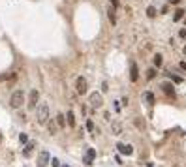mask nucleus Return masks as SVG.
Instances as JSON below:
<instances>
[{
  "label": "nucleus",
  "instance_id": "obj_10",
  "mask_svg": "<svg viewBox=\"0 0 186 167\" xmlns=\"http://www.w3.org/2000/svg\"><path fill=\"white\" fill-rule=\"evenodd\" d=\"M94 158H96V150H94V148H88L87 154H85V163H87V165H92Z\"/></svg>",
  "mask_w": 186,
  "mask_h": 167
},
{
  "label": "nucleus",
  "instance_id": "obj_1",
  "mask_svg": "<svg viewBox=\"0 0 186 167\" xmlns=\"http://www.w3.org/2000/svg\"><path fill=\"white\" fill-rule=\"evenodd\" d=\"M36 118H38V124H47L49 122V105L47 103H41L36 109Z\"/></svg>",
  "mask_w": 186,
  "mask_h": 167
},
{
  "label": "nucleus",
  "instance_id": "obj_32",
  "mask_svg": "<svg viewBox=\"0 0 186 167\" xmlns=\"http://www.w3.org/2000/svg\"><path fill=\"white\" fill-rule=\"evenodd\" d=\"M0 141H2V133H0Z\"/></svg>",
  "mask_w": 186,
  "mask_h": 167
},
{
  "label": "nucleus",
  "instance_id": "obj_6",
  "mask_svg": "<svg viewBox=\"0 0 186 167\" xmlns=\"http://www.w3.org/2000/svg\"><path fill=\"white\" fill-rule=\"evenodd\" d=\"M49 160H51L49 152H47V150H41V152L38 154V167H47Z\"/></svg>",
  "mask_w": 186,
  "mask_h": 167
},
{
  "label": "nucleus",
  "instance_id": "obj_19",
  "mask_svg": "<svg viewBox=\"0 0 186 167\" xmlns=\"http://www.w3.org/2000/svg\"><path fill=\"white\" fill-rule=\"evenodd\" d=\"M147 15H149V17H156V8H154V6H149V8H147Z\"/></svg>",
  "mask_w": 186,
  "mask_h": 167
},
{
  "label": "nucleus",
  "instance_id": "obj_8",
  "mask_svg": "<svg viewBox=\"0 0 186 167\" xmlns=\"http://www.w3.org/2000/svg\"><path fill=\"white\" fill-rule=\"evenodd\" d=\"M117 148H119V152H120V154H126V156H130V154L133 152L132 145H124V143H119V145H117Z\"/></svg>",
  "mask_w": 186,
  "mask_h": 167
},
{
  "label": "nucleus",
  "instance_id": "obj_20",
  "mask_svg": "<svg viewBox=\"0 0 186 167\" xmlns=\"http://www.w3.org/2000/svg\"><path fill=\"white\" fill-rule=\"evenodd\" d=\"M182 17H184V11H182V10H177V11H175V15H173V19H175V21H180Z\"/></svg>",
  "mask_w": 186,
  "mask_h": 167
},
{
  "label": "nucleus",
  "instance_id": "obj_31",
  "mask_svg": "<svg viewBox=\"0 0 186 167\" xmlns=\"http://www.w3.org/2000/svg\"><path fill=\"white\" fill-rule=\"evenodd\" d=\"M182 53H184V55H186V45H184V49H182Z\"/></svg>",
  "mask_w": 186,
  "mask_h": 167
},
{
  "label": "nucleus",
  "instance_id": "obj_27",
  "mask_svg": "<svg viewBox=\"0 0 186 167\" xmlns=\"http://www.w3.org/2000/svg\"><path fill=\"white\" fill-rule=\"evenodd\" d=\"M111 4H113V8H119V0H111Z\"/></svg>",
  "mask_w": 186,
  "mask_h": 167
},
{
  "label": "nucleus",
  "instance_id": "obj_18",
  "mask_svg": "<svg viewBox=\"0 0 186 167\" xmlns=\"http://www.w3.org/2000/svg\"><path fill=\"white\" fill-rule=\"evenodd\" d=\"M152 60H154V66H156V68H160V66H162V62H164V60H162V55H156Z\"/></svg>",
  "mask_w": 186,
  "mask_h": 167
},
{
  "label": "nucleus",
  "instance_id": "obj_9",
  "mask_svg": "<svg viewBox=\"0 0 186 167\" xmlns=\"http://www.w3.org/2000/svg\"><path fill=\"white\" fill-rule=\"evenodd\" d=\"M162 90H164V94H166V96H169V98H175V88H173V85H169V83H164V85H162Z\"/></svg>",
  "mask_w": 186,
  "mask_h": 167
},
{
  "label": "nucleus",
  "instance_id": "obj_5",
  "mask_svg": "<svg viewBox=\"0 0 186 167\" xmlns=\"http://www.w3.org/2000/svg\"><path fill=\"white\" fill-rule=\"evenodd\" d=\"M38 100H40V92L34 88V90H30V94H28V109H36V105H38Z\"/></svg>",
  "mask_w": 186,
  "mask_h": 167
},
{
  "label": "nucleus",
  "instance_id": "obj_12",
  "mask_svg": "<svg viewBox=\"0 0 186 167\" xmlns=\"http://www.w3.org/2000/svg\"><path fill=\"white\" fill-rule=\"evenodd\" d=\"M66 118H68V124L70 126H75V116H74V111H68V115H66Z\"/></svg>",
  "mask_w": 186,
  "mask_h": 167
},
{
  "label": "nucleus",
  "instance_id": "obj_17",
  "mask_svg": "<svg viewBox=\"0 0 186 167\" xmlns=\"http://www.w3.org/2000/svg\"><path fill=\"white\" fill-rule=\"evenodd\" d=\"M154 77H156V69H154V68H150V69L147 71V79H149V81H152Z\"/></svg>",
  "mask_w": 186,
  "mask_h": 167
},
{
  "label": "nucleus",
  "instance_id": "obj_15",
  "mask_svg": "<svg viewBox=\"0 0 186 167\" xmlns=\"http://www.w3.org/2000/svg\"><path fill=\"white\" fill-rule=\"evenodd\" d=\"M145 100L149 102V105H154V94L152 92H147L145 94Z\"/></svg>",
  "mask_w": 186,
  "mask_h": 167
},
{
  "label": "nucleus",
  "instance_id": "obj_21",
  "mask_svg": "<svg viewBox=\"0 0 186 167\" xmlns=\"http://www.w3.org/2000/svg\"><path fill=\"white\" fill-rule=\"evenodd\" d=\"M19 141H21V143H28V135H27V133H21V135H19Z\"/></svg>",
  "mask_w": 186,
  "mask_h": 167
},
{
  "label": "nucleus",
  "instance_id": "obj_3",
  "mask_svg": "<svg viewBox=\"0 0 186 167\" xmlns=\"http://www.w3.org/2000/svg\"><path fill=\"white\" fill-rule=\"evenodd\" d=\"M88 103H90V107H94V109L102 107V105H104V98H102V94H100V92H92L90 96H88Z\"/></svg>",
  "mask_w": 186,
  "mask_h": 167
},
{
  "label": "nucleus",
  "instance_id": "obj_30",
  "mask_svg": "<svg viewBox=\"0 0 186 167\" xmlns=\"http://www.w3.org/2000/svg\"><path fill=\"white\" fill-rule=\"evenodd\" d=\"M180 2V0H171V4H179Z\"/></svg>",
  "mask_w": 186,
  "mask_h": 167
},
{
  "label": "nucleus",
  "instance_id": "obj_16",
  "mask_svg": "<svg viewBox=\"0 0 186 167\" xmlns=\"http://www.w3.org/2000/svg\"><path fill=\"white\" fill-rule=\"evenodd\" d=\"M32 148H34V145H32V143H28V145L25 147V150H23V154H25V156H30V154H32Z\"/></svg>",
  "mask_w": 186,
  "mask_h": 167
},
{
  "label": "nucleus",
  "instance_id": "obj_13",
  "mask_svg": "<svg viewBox=\"0 0 186 167\" xmlns=\"http://www.w3.org/2000/svg\"><path fill=\"white\" fill-rule=\"evenodd\" d=\"M57 124H58V128H64L66 126V116L64 115H57Z\"/></svg>",
  "mask_w": 186,
  "mask_h": 167
},
{
  "label": "nucleus",
  "instance_id": "obj_25",
  "mask_svg": "<svg viewBox=\"0 0 186 167\" xmlns=\"http://www.w3.org/2000/svg\"><path fill=\"white\" fill-rule=\"evenodd\" d=\"M179 36H180V38H186V30H184V28H180V30H179Z\"/></svg>",
  "mask_w": 186,
  "mask_h": 167
},
{
  "label": "nucleus",
  "instance_id": "obj_24",
  "mask_svg": "<svg viewBox=\"0 0 186 167\" xmlns=\"http://www.w3.org/2000/svg\"><path fill=\"white\" fill-rule=\"evenodd\" d=\"M169 77H171V79H173V81H175V83H180V81H182V79H180V77H175V75H171V73H169Z\"/></svg>",
  "mask_w": 186,
  "mask_h": 167
},
{
  "label": "nucleus",
  "instance_id": "obj_23",
  "mask_svg": "<svg viewBox=\"0 0 186 167\" xmlns=\"http://www.w3.org/2000/svg\"><path fill=\"white\" fill-rule=\"evenodd\" d=\"M49 132H51V133H55V132H57V128H55V124H53V122H49Z\"/></svg>",
  "mask_w": 186,
  "mask_h": 167
},
{
  "label": "nucleus",
  "instance_id": "obj_2",
  "mask_svg": "<svg viewBox=\"0 0 186 167\" xmlns=\"http://www.w3.org/2000/svg\"><path fill=\"white\" fill-rule=\"evenodd\" d=\"M23 103H25V92H23V90H15L11 94V98H10V105L13 109H19Z\"/></svg>",
  "mask_w": 186,
  "mask_h": 167
},
{
  "label": "nucleus",
  "instance_id": "obj_28",
  "mask_svg": "<svg viewBox=\"0 0 186 167\" xmlns=\"http://www.w3.org/2000/svg\"><path fill=\"white\" fill-rule=\"evenodd\" d=\"M53 167H60V161L58 160H53Z\"/></svg>",
  "mask_w": 186,
  "mask_h": 167
},
{
  "label": "nucleus",
  "instance_id": "obj_26",
  "mask_svg": "<svg viewBox=\"0 0 186 167\" xmlns=\"http://www.w3.org/2000/svg\"><path fill=\"white\" fill-rule=\"evenodd\" d=\"M135 124H137L139 128H145V122H143V120H135Z\"/></svg>",
  "mask_w": 186,
  "mask_h": 167
},
{
  "label": "nucleus",
  "instance_id": "obj_11",
  "mask_svg": "<svg viewBox=\"0 0 186 167\" xmlns=\"http://www.w3.org/2000/svg\"><path fill=\"white\" fill-rule=\"evenodd\" d=\"M111 130H113V133H115V135H120V132H122V126H120L119 122H113V124H111Z\"/></svg>",
  "mask_w": 186,
  "mask_h": 167
},
{
  "label": "nucleus",
  "instance_id": "obj_7",
  "mask_svg": "<svg viewBox=\"0 0 186 167\" xmlns=\"http://www.w3.org/2000/svg\"><path fill=\"white\" fill-rule=\"evenodd\" d=\"M130 79H132L133 83L139 79V69H137V64H135V62L130 64Z\"/></svg>",
  "mask_w": 186,
  "mask_h": 167
},
{
  "label": "nucleus",
  "instance_id": "obj_4",
  "mask_svg": "<svg viewBox=\"0 0 186 167\" xmlns=\"http://www.w3.org/2000/svg\"><path fill=\"white\" fill-rule=\"evenodd\" d=\"M75 90H77V94H87V90H88V83H87V79L85 77H77V81H75Z\"/></svg>",
  "mask_w": 186,
  "mask_h": 167
},
{
  "label": "nucleus",
  "instance_id": "obj_29",
  "mask_svg": "<svg viewBox=\"0 0 186 167\" xmlns=\"http://www.w3.org/2000/svg\"><path fill=\"white\" fill-rule=\"evenodd\" d=\"M179 66H180V69H184V71H186V62H180Z\"/></svg>",
  "mask_w": 186,
  "mask_h": 167
},
{
  "label": "nucleus",
  "instance_id": "obj_14",
  "mask_svg": "<svg viewBox=\"0 0 186 167\" xmlns=\"http://www.w3.org/2000/svg\"><path fill=\"white\" fill-rule=\"evenodd\" d=\"M107 17H109V21L113 23V25L117 23V17H115V8H109V10H107Z\"/></svg>",
  "mask_w": 186,
  "mask_h": 167
},
{
  "label": "nucleus",
  "instance_id": "obj_22",
  "mask_svg": "<svg viewBox=\"0 0 186 167\" xmlns=\"http://www.w3.org/2000/svg\"><path fill=\"white\" fill-rule=\"evenodd\" d=\"M87 130H88V132L94 130V124H92V120H87Z\"/></svg>",
  "mask_w": 186,
  "mask_h": 167
}]
</instances>
